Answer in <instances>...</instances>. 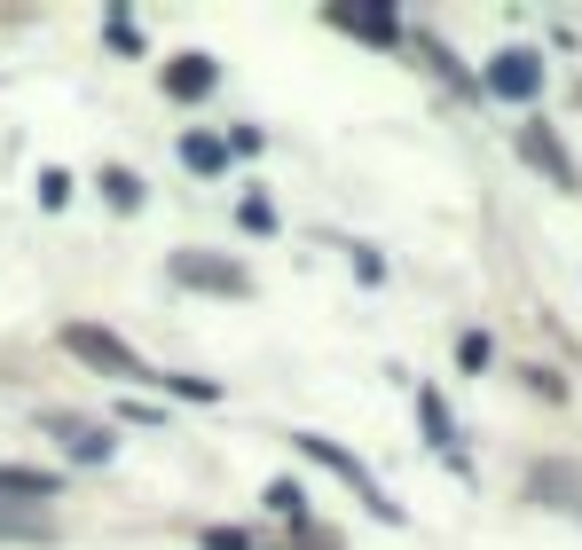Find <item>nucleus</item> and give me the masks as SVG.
<instances>
[{"label": "nucleus", "mask_w": 582, "mask_h": 550, "mask_svg": "<svg viewBox=\"0 0 582 550\" xmlns=\"http://www.w3.org/2000/svg\"><path fill=\"white\" fill-rule=\"evenodd\" d=\"M103 32H111V48H134V55H142V32H134V24H126V17H111V24H103Z\"/></svg>", "instance_id": "19"}, {"label": "nucleus", "mask_w": 582, "mask_h": 550, "mask_svg": "<svg viewBox=\"0 0 582 550\" xmlns=\"http://www.w3.org/2000/svg\"><path fill=\"white\" fill-rule=\"evenodd\" d=\"M174 284H197V292H221V299H244L253 275L228 267V259H205V252H174Z\"/></svg>", "instance_id": "3"}, {"label": "nucleus", "mask_w": 582, "mask_h": 550, "mask_svg": "<svg viewBox=\"0 0 582 550\" xmlns=\"http://www.w3.org/2000/svg\"><path fill=\"white\" fill-rule=\"evenodd\" d=\"M418 425H426V440L449 456V440H457V425H449V409H441V394H418Z\"/></svg>", "instance_id": "10"}, {"label": "nucleus", "mask_w": 582, "mask_h": 550, "mask_svg": "<svg viewBox=\"0 0 582 550\" xmlns=\"http://www.w3.org/2000/svg\"><path fill=\"white\" fill-rule=\"evenodd\" d=\"M182 165H190V173H221V165H228V142H213V134H182Z\"/></svg>", "instance_id": "8"}, {"label": "nucleus", "mask_w": 582, "mask_h": 550, "mask_svg": "<svg viewBox=\"0 0 582 550\" xmlns=\"http://www.w3.org/2000/svg\"><path fill=\"white\" fill-rule=\"evenodd\" d=\"M40 425H48V440H63V448L79 456V465H111V448H119V440H111L103 425H88V417H40Z\"/></svg>", "instance_id": "5"}, {"label": "nucleus", "mask_w": 582, "mask_h": 550, "mask_svg": "<svg viewBox=\"0 0 582 550\" xmlns=\"http://www.w3.org/2000/svg\"><path fill=\"white\" fill-rule=\"evenodd\" d=\"M103 197H111V205H119V213H134V205H142V181H134V173H119V165H111V173H103Z\"/></svg>", "instance_id": "13"}, {"label": "nucleus", "mask_w": 582, "mask_h": 550, "mask_svg": "<svg viewBox=\"0 0 582 550\" xmlns=\"http://www.w3.org/2000/svg\"><path fill=\"white\" fill-rule=\"evenodd\" d=\"M213 79H221L213 55H174V71H165V95H182V103H190V95H213Z\"/></svg>", "instance_id": "6"}, {"label": "nucleus", "mask_w": 582, "mask_h": 550, "mask_svg": "<svg viewBox=\"0 0 582 550\" xmlns=\"http://www.w3.org/2000/svg\"><path fill=\"white\" fill-rule=\"evenodd\" d=\"M0 542H55L48 519H17V511H0Z\"/></svg>", "instance_id": "12"}, {"label": "nucleus", "mask_w": 582, "mask_h": 550, "mask_svg": "<svg viewBox=\"0 0 582 550\" xmlns=\"http://www.w3.org/2000/svg\"><path fill=\"white\" fill-rule=\"evenodd\" d=\"M520 150H528V157H535V165H543V173H551V181H559V190H574V165H566V157H559V142H551V134H543V126H528V134H520Z\"/></svg>", "instance_id": "7"}, {"label": "nucleus", "mask_w": 582, "mask_h": 550, "mask_svg": "<svg viewBox=\"0 0 582 550\" xmlns=\"http://www.w3.org/2000/svg\"><path fill=\"white\" fill-rule=\"evenodd\" d=\"M488 86H496V95H504V103H528L535 86H543V63H535L528 48H504V55L488 63Z\"/></svg>", "instance_id": "4"}, {"label": "nucleus", "mask_w": 582, "mask_h": 550, "mask_svg": "<svg viewBox=\"0 0 582 550\" xmlns=\"http://www.w3.org/2000/svg\"><path fill=\"white\" fill-rule=\"evenodd\" d=\"M268 511H276V519H292V527H299V519H307V496H299V488H292V480H276V488H268Z\"/></svg>", "instance_id": "14"}, {"label": "nucleus", "mask_w": 582, "mask_h": 550, "mask_svg": "<svg viewBox=\"0 0 582 550\" xmlns=\"http://www.w3.org/2000/svg\"><path fill=\"white\" fill-rule=\"evenodd\" d=\"M236 213H244V228H261V236H268V228H276V213H268V205H261V197H244V205H236Z\"/></svg>", "instance_id": "18"}, {"label": "nucleus", "mask_w": 582, "mask_h": 550, "mask_svg": "<svg viewBox=\"0 0 582 550\" xmlns=\"http://www.w3.org/2000/svg\"><path fill=\"white\" fill-rule=\"evenodd\" d=\"M197 542H205V550H253V542H244V534H236V527H205V534H197Z\"/></svg>", "instance_id": "17"}, {"label": "nucleus", "mask_w": 582, "mask_h": 550, "mask_svg": "<svg viewBox=\"0 0 582 550\" xmlns=\"http://www.w3.org/2000/svg\"><path fill=\"white\" fill-rule=\"evenodd\" d=\"M55 472H24V465H0V496H55Z\"/></svg>", "instance_id": "9"}, {"label": "nucleus", "mask_w": 582, "mask_h": 550, "mask_svg": "<svg viewBox=\"0 0 582 550\" xmlns=\"http://www.w3.org/2000/svg\"><path fill=\"white\" fill-rule=\"evenodd\" d=\"M292 440H299V456H315V465H330V472H339V480H347V488H355V496H363L378 519H401V503H394V496H386V488H378V480L355 465V456H347L339 440H323V432H292Z\"/></svg>", "instance_id": "2"}, {"label": "nucleus", "mask_w": 582, "mask_h": 550, "mask_svg": "<svg viewBox=\"0 0 582 550\" xmlns=\"http://www.w3.org/2000/svg\"><path fill=\"white\" fill-rule=\"evenodd\" d=\"M330 24H347V32L378 40V48H394V40H401V24H394V17H355V9H339V17H330Z\"/></svg>", "instance_id": "11"}, {"label": "nucleus", "mask_w": 582, "mask_h": 550, "mask_svg": "<svg viewBox=\"0 0 582 550\" xmlns=\"http://www.w3.org/2000/svg\"><path fill=\"white\" fill-rule=\"evenodd\" d=\"M63 346L79 354V361H95V370H111V378H134V386H157V370L126 346V338H111L103 323H63Z\"/></svg>", "instance_id": "1"}, {"label": "nucleus", "mask_w": 582, "mask_h": 550, "mask_svg": "<svg viewBox=\"0 0 582 550\" xmlns=\"http://www.w3.org/2000/svg\"><path fill=\"white\" fill-rule=\"evenodd\" d=\"M165 394H174V401H221V386L213 378H157Z\"/></svg>", "instance_id": "15"}, {"label": "nucleus", "mask_w": 582, "mask_h": 550, "mask_svg": "<svg viewBox=\"0 0 582 550\" xmlns=\"http://www.w3.org/2000/svg\"><path fill=\"white\" fill-rule=\"evenodd\" d=\"M63 197H71V173L48 165V173H40V205H63Z\"/></svg>", "instance_id": "16"}]
</instances>
